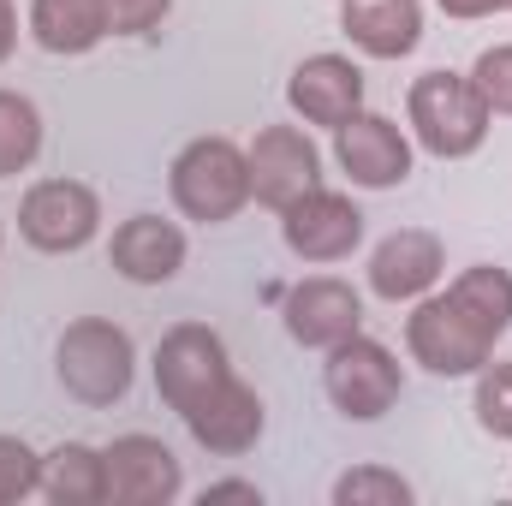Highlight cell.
I'll use <instances>...</instances> for the list:
<instances>
[{"label":"cell","mask_w":512,"mask_h":506,"mask_svg":"<svg viewBox=\"0 0 512 506\" xmlns=\"http://www.w3.org/2000/svg\"><path fill=\"white\" fill-rule=\"evenodd\" d=\"M280 239L298 262H346L364 245V209L328 185H316L310 197H298L292 209H280Z\"/></svg>","instance_id":"cell-9"},{"label":"cell","mask_w":512,"mask_h":506,"mask_svg":"<svg viewBox=\"0 0 512 506\" xmlns=\"http://www.w3.org/2000/svg\"><path fill=\"white\" fill-rule=\"evenodd\" d=\"M108 262L131 286H167L185 268V233L173 221H161V215H131V221L114 227Z\"/></svg>","instance_id":"cell-15"},{"label":"cell","mask_w":512,"mask_h":506,"mask_svg":"<svg viewBox=\"0 0 512 506\" xmlns=\"http://www.w3.org/2000/svg\"><path fill=\"white\" fill-rule=\"evenodd\" d=\"M209 501H262V495H256L251 483H215V489L203 495V506H209Z\"/></svg>","instance_id":"cell-28"},{"label":"cell","mask_w":512,"mask_h":506,"mask_svg":"<svg viewBox=\"0 0 512 506\" xmlns=\"http://www.w3.org/2000/svg\"><path fill=\"white\" fill-rule=\"evenodd\" d=\"M102 233V197L84 179H42L18 203V239L30 251L72 256Z\"/></svg>","instance_id":"cell-7"},{"label":"cell","mask_w":512,"mask_h":506,"mask_svg":"<svg viewBox=\"0 0 512 506\" xmlns=\"http://www.w3.org/2000/svg\"><path fill=\"white\" fill-rule=\"evenodd\" d=\"M447 18H459V24H477V18H495V12H507L512 0H435Z\"/></svg>","instance_id":"cell-26"},{"label":"cell","mask_w":512,"mask_h":506,"mask_svg":"<svg viewBox=\"0 0 512 506\" xmlns=\"http://www.w3.org/2000/svg\"><path fill=\"white\" fill-rule=\"evenodd\" d=\"M155 393H161V405L167 411H179V423L197 411V405H209L227 381H233V364H227V340L209 328V322H179V328H167L161 334V346H155Z\"/></svg>","instance_id":"cell-5"},{"label":"cell","mask_w":512,"mask_h":506,"mask_svg":"<svg viewBox=\"0 0 512 506\" xmlns=\"http://www.w3.org/2000/svg\"><path fill=\"white\" fill-rule=\"evenodd\" d=\"M322 387H328V399H334L340 417H352V423H376V417H387V411L399 405V393H405V370H399V358L387 352L382 340L352 334V340H340V346L328 352V364H322Z\"/></svg>","instance_id":"cell-6"},{"label":"cell","mask_w":512,"mask_h":506,"mask_svg":"<svg viewBox=\"0 0 512 506\" xmlns=\"http://www.w3.org/2000/svg\"><path fill=\"white\" fill-rule=\"evenodd\" d=\"M18 48V6L12 0H0V60Z\"/></svg>","instance_id":"cell-27"},{"label":"cell","mask_w":512,"mask_h":506,"mask_svg":"<svg viewBox=\"0 0 512 506\" xmlns=\"http://www.w3.org/2000/svg\"><path fill=\"white\" fill-rule=\"evenodd\" d=\"M334 161L358 191H393V185L411 179V137L387 114L358 108L346 126H334Z\"/></svg>","instance_id":"cell-12"},{"label":"cell","mask_w":512,"mask_h":506,"mask_svg":"<svg viewBox=\"0 0 512 506\" xmlns=\"http://www.w3.org/2000/svg\"><path fill=\"white\" fill-rule=\"evenodd\" d=\"M54 376L78 405H120L137 381V346L120 322L78 316L54 340Z\"/></svg>","instance_id":"cell-4"},{"label":"cell","mask_w":512,"mask_h":506,"mask_svg":"<svg viewBox=\"0 0 512 506\" xmlns=\"http://www.w3.org/2000/svg\"><path fill=\"white\" fill-rule=\"evenodd\" d=\"M471 84H477V96L489 102L495 120H512V42H495V48L477 54Z\"/></svg>","instance_id":"cell-24"},{"label":"cell","mask_w":512,"mask_h":506,"mask_svg":"<svg viewBox=\"0 0 512 506\" xmlns=\"http://www.w3.org/2000/svg\"><path fill=\"white\" fill-rule=\"evenodd\" d=\"M245 161H251V197L268 203L274 215L322 185V149L310 143L304 126H262L245 149Z\"/></svg>","instance_id":"cell-8"},{"label":"cell","mask_w":512,"mask_h":506,"mask_svg":"<svg viewBox=\"0 0 512 506\" xmlns=\"http://www.w3.org/2000/svg\"><path fill=\"white\" fill-rule=\"evenodd\" d=\"M334 506H411V483L382 465H352L334 477Z\"/></svg>","instance_id":"cell-21"},{"label":"cell","mask_w":512,"mask_h":506,"mask_svg":"<svg viewBox=\"0 0 512 506\" xmlns=\"http://www.w3.org/2000/svg\"><path fill=\"white\" fill-rule=\"evenodd\" d=\"M42 495V453L18 435H0V506Z\"/></svg>","instance_id":"cell-22"},{"label":"cell","mask_w":512,"mask_h":506,"mask_svg":"<svg viewBox=\"0 0 512 506\" xmlns=\"http://www.w3.org/2000/svg\"><path fill=\"white\" fill-rule=\"evenodd\" d=\"M36 155H42V114H36V102L18 96V90H0V179L24 173Z\"/></svg>","instance_id":"cell-20"},{"label":"cell","mask_w":512,"mask_h":506,"mask_svg":"<svg viewBox=\"0 0 512 506\" xmlns=\"http://www.w3.org/2000/svg\"><path fill=\"white\" fill-rule=\"evenodd\" d=\"M405 114H411V137L435 155V161H465L489 143V102L477 96L471 72H423L405 96Z\"/></svg>","instance_id":"cell-3"},{"label":"cell","mask_w":512,"mask_h":506,"mask_svg":"<svg viewBox=\"0 0 512 506\" xmlns=\"http://www.w3.org/2000/svg\"><path fill=\"white\" fill-rule=\"evenodd\" d=\"M30 42L42 54H60V60L102 48L108 42L102 0H30Z\"/></svg>","instance_id":"cell-18"},{"label":"cell","mask_w":512,"mask_h":506,"mask_svg":"<svg viewBox=\"0 0 512 506\" xmlns=\"http://www.w3.org/2000/svg\"><path fill=\"white\" fill-rule=\"evenodd\" d=\"M42 495H48L54 506H102V501H108L102 447L60 441L54 453H42Z\"/></svg>","instance_id":"cell-19"},{"label":"cell","mask_w":512,"mask_h":506,"mask_svg":"<svg viewBox=\"0 0 512 506\" xmlns=\"http://www.w3.org/2000/svg\"><path fill=\"white\" fill-rule=\"evenodd\" d=\"M340 30L370 60H405L423 42V0H346Z\"/></svg>","instance_id":"cell-17"},{"label":"cell","mask_w":512,"mask_h":506,"mask_svg":"<svg viewBox=\"0 0 512 506\" xmlns=\"http://www.w3.org/2000/svg\"><path fill=\"white\" fill-rule=\"evenodd\" d=\"M167 12H173V0H102L108 36H149Z\"/></svg>","instance_id":"cell-25"},{"label":"cell","mask_w":512,"mask_h":506,"mask_svg":"<svg viewBox=\"0 0 512 506\" xmlns=\"http://www.w3.org/2000/svg\"><path fill=\"white\" fill-rule=\"evenodd\" d=\"M286 334L304 346V352H334L340 340L364 334V298L352 280H334V274H310L286 292Z\"/></svg>","instance_id":"cell-10"},{"label":"cell","mask_w":512,"mask_h":506,"mask_svg":"<svg viewBox=\"0 0 512 506\" xmlns=\"http://www.w3.org/2000/svg\"><path fill=\"white\" fill-rule=\"evenodd\" d=\"M286 108L304 120V126H346L358 108H364V72L358 60L346 54H310L292 66L286 78Z\"/></svg>","instance_id":"cell-13"},{"label":"cell","mask_w":512,"mask_h":506,"mask_svg":"<svg viewBox=\"0 0 512 506\" xmlns=\"http://www.w3.org/2000/svg\"><path fill=\"white\" fill-rule=\"evenodd\" d=\"M173 209L197 227H227L251 203V161L233 137H191L167 167Z\"/></svg>","instance_id":"cell-2"},{"label":"cell","mask_w":512,"mask_h":506,"mask_svg":"<svg viewBox=\"0 0 512 506\" xmlns=\"http://www.w3.org/2000/svg\"><path fill=\"white\" fill-rule=\"evenodd\" d=\"M512 328V274L495 262L465 268L447 292H423L405 316V352L429 376L459 381L495 358V340Z\"/></svg>","instance_id":"cell-1"},{"label":"cell","mask_w":512,"mask_h":506,"mask_svg":"<svg viewBox=\"0 0 512 506\" xmlns=\"http://www.w3.org/2000/svg\"><path fill=\"white\" fill-rule=\"evenodd\" d=\"M441 274H447V251L423 227H399L370 251V292L387 304H417L423 292H435Z\"/></svg>","instance_id":"cell-14"},{"label":"cell","mask_w":512,"mask_h":506,"mask_svg":"<svg viewBox=\"0 0 512 506\" xmlns=\"http://www.w3.org/2000/svg\"><path fill=\"white\" fill-rule=\"evenodd\" d=\"M477 423H483V435L512 441V364L477 370Z\"/></svg>","instance_id":"cell-23"},{"label":"cell","mask_w":512,"mask_h":506,"mask_svg":"<svg viewBox=\"0 0 512 506\" xmlns=\"http://www.w3.org/2000/svg\"><path fill=\"white\" fill-rule=\"evenodd\" d=\"M185 429H191V441L203 447V453H221V459H239V453H251L256 441H262V429H268V411H262V399H256L251 381H227L209 405H197L191 417H185Z\"/></svg>","instance_id":"cell-16"},{"label":"cell","mask_w":512,"mask_h":506,"mask_svg":"<svg viewBox=\"0 0 512 506\" xmlns=\"http://www.w3.org/2000/svg\"><path fill=\"white\" fill-rule=\"evenodd\" d=\"M102 471L114 506H173L185 495V471L161 435H120L102 447Z\"/></svg>","instance_id":"cell-11"}]
</instances>
